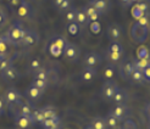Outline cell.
<instances>
[{
    "label": "cell",
    "mask_w": 150,
    "mask_h": 129,
    "mask_svg": "<svg viewBox=\"0 0 150 129\" xmlns=\"http://www.w3.org/2000/svg\"><path fill=\"white\" fill-rule=\"evenodd\" d=\"M25 33V28L22 26V23L20 21H16L9 27L6 32V39L9 40L10 44H21L22 42V37H23Z\"/></svg>",
    "instance_id": "obj_1"
},
{
    "label": "cell",
    "mask_w": 150,
    "mask_h": 129,
    "mask_svg": "<svg viewBox=\"0 0 150 129\" xmlns=\"http://www.w3.org/2000/svg\"><path fill=\"white\" fill-rule=\"evenodd\" d=\"M149 32H150V28L140 26L138 22H136L134 25H132V28H131V38L133 39L134 43L144 44L148 40Z\"/></svg>",
    "instance_id": "obj_2"
},
{
    "label": "cell",
    "mask_w": 150,
    "mask_h": 129,
    "mask_svg": "<svg viewBox=\"0 0 150 129\" xmlns=\"http://www.w3.org/2000/svg\"><path fill=\"white\" fill-rule=\"evenodd\" d=\"M67 44V39L62 35H56L51 39L50 44H49V52L51 56L54 57H59L62 55L64 49Z\"/></svg>",
    "instance_id": "obj_3"
},
{
    "label": "cell",
    "mask_w": 150,
    "mask_h": 129,
    "mask_svg": "<svg viewBox=\"0 0 150 129\" xmlns=\"http://www.w3.org/2000/svg\"><path fill=\"white\" fill-rule=\"evenodd\" d=\"M62 56H64V59L66 60V61L76 62L81 57V49H79V47L77 44L67 42L66 47L64 49V52H62Z\"/></svg>",
    "instance_id": "obj_4"
},
{
    "label": "cell",
    "mask_w": 150,
    "mask_h": 129,
    "mask_svg": "<svg viewBox=\"0 0 150 129\" xmlns=\"http://www.w3.org/2000/svg\"><path fill=\"white\" fill-rule=\"evenodd\" d=\"M118 85L117 83L114 80V79H108L106 82L103 84V88H101V96L104 100L106 101H111L112 97H114L116 90H117Z\"/></svg>",
    "instance_id": "obj_5"
},
{
    "label": "cell",
    "mask_w": 150,
    "mask_h": 129,
    "mask_svg": "<svg viewBox=\"0 0 150 129\" xmlns=\"http://www.w3.org/2000/svg\"><path fill=\"white\" fill-rule=\"evenodd\" d=\"M4 100L6 102V105H18L20 102H22V94L21 92H18V90L16 88H9L6 89V92L4 94Z\"/></svg>",
    "instance_id": "obj_6"
},
{
    "label": "cell",
    "mask_w": 150,
    "mask_h": 129,
    "mask_svg": "<svg viewBox=\"0 0 150 129\" xmlns=\"http://www.w3.org/2000/svg\"><path fill=\"white\" fill-rule=\"evenodd\" d=\"M83 63H84V67L98 68L101 63V56L96 51H89L83 57Z\"/></svg>",
    "instance_id": "obj_7"
},
{
    "label": "cell",
    "mask_w": 150,
    "mask_h": 129,
    "mask_svg": "<svg viewBox=\"0 0 150 129\" xmlns=\"http://www.w3.org/2000/svg\"><path fill=\"white\" fill-rule=\"evenodd\" d=\"M106 33L110 42H120L122 38V28L117 23H110Z\"/></svg>",
    "instance_id": "obj_8"
},
{
    "label": "cell",
    "mask_w": 150,
    "mask_h": 129,
    "mask_svg": "<svg viewBox=\"0 0 150 129\" xmlns=\"http://www.w3.org/2000/svg\"><path fill=\"white\" fill-rule=\"evenodd\" d=\"M33 13L32 4L28 0H21L20 5L17 6V15L21 18H29Z\"/></svg>",
    "instance_id": "obj_9"
},
{
    "label": "cell",
    "mask_w": 150,
    "mask_h": 129,
    "mask_svg": "<svg viewBox=\"0 0 150 129\" xmlns=\"http://www.w3.org/2000/svg\"><path fill=\"white\" fill-rule=\"evenodd\" d=\"M39 42V37L35 32L31 31V29H25L23 37H22L21 44L26 45V47H35Z\"/></svg>",
    "instance_id": "obj_10"
},
{
    "label": "cell",
    "mask_w": 150,
    "mask_h": 129,
    "mask_svg": "<svg viewBox=\"0 0 150 129\" xmlns=\"http://www.w3.org/2000/svg\"><path fill=\"white\" fill-rule=\"evenodd\" d=\"M136 70L134 67V62L131 61V60H127V61H123L120 66V73H121V77L126 80H129L131 74L133 73V71Z\"/></svg>",
    "instance_id": "obj_11"
},
{
    "label": "cell",
    "mask_w": 150,
    "mask_h": 129,
    "mask_svg": "<svg viewBox=\"0 0 150 129\" xmlns=\"http://www.w3.org/2000/svg\"><path fill=\"white\" fill-rule=\"evenodd\" d=\"M111 112L114 113V115H115L120 121L126 119L127 117H128V115H129V110H128V107H127L126 104H116V105L114 106V109H112Z\"/></svg>",
    "instance_id": "obj_12"
},
{
    "label": "cell",
    "mask_w": 150,
    "mask_h": 129,
    "mask_svg": "<svg viewBox=\"0 0 150 129\" xmlns=\"http://www.w3.org/2000/svg\"><path fill=\"white\" fill-rule=\"evenodd\" d=\"M15 122H16V125H17L18 129H31L32 125H33V121H32L31 117L20 115V113H17V115H16Z\"/></svg>",
    "instance_id": "obj_13"
},
{
    "label": "cell",
    "mask_w": 150,
    "mask_h": 129,
    "mask_svg": "<svg viewBox=\"0 0 150 129\" xmlns=\"http://www.w3.org/2000/svg\"><path fill=\"white\" fill-rule=\"evenodd\" d=\"M89 4H91L92 6H94L95 9L100 12V15L106 13L110 10V7H111L110 0H91V3Z\"/></svg>",
    "instance_id": "obj_14"
},
{
    "label": "cell",
    "mask_w": 150,
    "mask_h": 129,
    "mask_svg": "<svg viewBox=\"0 0 150 129\" xmlns=\"http://www.w3.org/2000/svg\"><path fill=\"white\" fill-rule=\"evenodd\" d=\"M43 93L42 90H39L38 88H35L33 85H29L27 89H26V92H25V96L28 97L31 101H38L42 99L43 96Z\"/></svg>",
    "instance_id": "obj_15"
},
{
    "label": "cell",
    "mask_w": 150,
    "mask_h": 129,
    "mask_svg": "<svg viewBox=\"0 0 150 129\" xmlns=\"http://www.w3.org/2000/svg\"><path fill=\"white\" fill-rule=\"evenodd\" d=\"M1 75L7 82H15L20 78V72L15 66H11V67L7 68V70H5L4 72H1Z\"/></svg>",
    "instance_id": "obj_16"
},
{
    "label": "cell",
    "mask_w": 150,
    "mask_h": 129,
    "mask_svg": "<svg viewBox=\"0 0 150 129\" xmlns=\"http://www.w3.org/2000/svg\"><path fill=\"white\" fill-rule=\"evenodd\" d=\"M83 10H84V12H86V15H87V17H88V20H89V22H93V21H99V18H100V12L95 9L94 6H92L91 4H87L86 6H83Z\"/></svg>",
    "instance_id": "obj_17"
},
{
    "label": "cell",
    "mask_w": 150,
    "mask_h": 129,
    "mask_svg": "<svg viewBox=\"0 0 150 129\" xmlns=\"http://www.w3.org/2000/svg\"><path fill=\"white\" fill-rule=\"evenodd\" d=\"M76 22L78 23L79 28H82V29H84L86 27L89 26V23H91L84 10H83V7H82V9H76Z\"/></svg>",
    "instance_id": "obj_18"
},
{
    "label": "cell",
    "mask_w": 150,
    "mask_h": 129,
    "mask_svg": "<svg viewBox=\"0 0 150 129\" xmlns=\"http://www.w3.org/2000/svg\"><path fill=\"white\" fill-rule=\"evenodd\" d=\"M96 77V68H91V67H84L81 72V80L86 83L94 80Z\"/></svg>",
    "instance_id": "obj_19"
},
{
    "label": "cell",
    "mask_w": 150,
    "mask_h": 129,
    "mask_svg": "<svg viewBox=\"0 0 150 129\" xmlns=\"http://www.w3.org/2000/svg\"><path fill=\"white\" fill-rule=\"evenodd\" d=\"M105 118V122H106V125H108V129H120V121L114 113H112L111 111L106 115V117H104Z\"/></svg>",
    "instance_id": "obj_20"
},
{
    "label": "cell",
    "mask_w": 150,
    "mask_h": 129,
    "mask_svg": "<svg viewBox=\"0 0 150 129\" xmlns=\"http://www.w3.org/2000/svg\"><path fill=\"white\" fill-rule=\"evenodd\" d=\"M127 100H128V94H127V92L122 88H117L114 97H112V101L115 102V105L116 104H126Z\"/></svg>",
    "instance_id": "obj_21"
},
{
    "label": "cell",
    "mask_w": 150,
    "mask_h": 129,
    "mask_svg": "<svg viewBox=\"0 0 150 129\" xmlns=\"http://www.w3.org/2000/svg\"><path fill=\"white\" fill-rule=\"evenodd\" d=\"M42 125L44 129H57L60 125V118L59 116H55L52 118H45Z\"/></svg>",
    "instance_id": "obj_22"
},
{
    "label": "cell",
    "mask_w": 150,
    "mask_h": 129,
    "mask_svg": "<svg viewBox=\"0 0 150 129\" xmlns=\"http://www.w3.org/2000/svg\"><path fill=\"white\" fill-rule=\"evenodd\" d=\"M129 80H132L133 83H137V84H144V83H146V82H148V80H146V78L144 77L143 72L139 71V70H137V68H136V70L133 71V73L131 74Z\"/></svg>",
    "instance_id": "obj_23"
},
{
    "label": "cell",
    "mask_w": 150,
    "mask_h": 129,
    "mask_svg": "<svg viewBox=\"0 0 150 129\" xmlns=\"http://www.w3.org/2000/svg\"><path fill=\"white\" fill-rule=\"evenodd\" d=\"M89 127L92 129H108V125H106L104 117H94L92 119L91 124H89Z\"/></svg>",
    "instance_id": "obj_24"
},
{
    "label": "cell",
    "mask_w": 150,
    "mask_h": 129,
    "mask_svg": "<svg viewBox=\"0 0 150 129\" xmlns=\"http://www.w3.org/2000/svg\"><path fill=\"white\" fill-rule=\"evenodd\" d=\"M106 60H108V62L109 63H112V65H115V63H118V62H121V60L123 57V54H121V52H112V51H106Z\"/></svg>",
    "instance_id": "obj_25"
},
{
    "label": "cell",
    "mask_w": 150,
    "mask_h": 129,
    "mask_svg": "<svg viewBox=\"0 0 150 129\" xmlns=\"http://www.w3.org/2000/svg\"><path fill=\"white\" fill-rule=\"evenodd\" d=\"M9 40L6 39V37L3 38L0 37V61H1L3 59L7 57L9 55H7V50H9Z\"/></svg>",
    "instance_id": "obj_26"
},
{
    "label": "cell",
    "mask_w": 150,
    "mask_h": 129,
    "mask_svg": "<svg viewBox=\"0 0 150 129\" xmlns=\"http://www.w3.org/2000/svg\"><path fill=\"white\" fill-rule=\"evenodd\" d=\"M31 118L33 121V123H38V124H43L44 122V116H43V112L40 109H37V107H33L32 109V113H31Z\"/></svg>",
    "instance_id": "obj_27"
},
{
    "label": "cell",
    "mask_w": 150,
    "mask_h": 129,
    "mask_svg": "<svg viewBox=\"0 0 150 129\" xmlns=\"http://www.w3.org/2000/svg\"><path fill=\"white\" fill-rule=\"evenodd\" d=\"M17 113L20 115H23V116H27V117H31V113H32V106L27 104V102H20L17 105Z\"/></svg>",
    "instance_id": "obj_28"
},
{
    "label": "cell",
    "mask_w": 150,
    "mask_h": 129,
    "mask_svg": "<svg viewBox=\"0 0 150 129\" xmlns=\"http://www.w3.org/2000/svg\"><path fill=\"white\" fill-rule=\"evenodd\" d=\"M66 31H67V33H69L70 35L76 37V35H78V33H79V31H81V28H79V26H78L77 22L74 21V22H69V23H67V26H66Z\"/></svg>",
    "instance_id": "obj_29"
},
{
    "label": "cell",
    "mask_w": 150,
    "mask_h": 129,
    "mask_svg": "<svg viewBox=\"0 0 150 129\" xmlns=\"http://www.w3.org/2000/svg\"><path fill=\"white\" fill-rule=\"evenodd\" d=\"M134 67L137 68V70L139 71H144L146 67L150 66V57L148 59H137V60H134Z\"/></svg>",
    "instance_id": "obj_30"
},
{
    "label": "cell",
    "mask_w": 150,
    "mask_h": 129,
    "mask_svg": "<svg viewBox=\"0 0 150 129\" xmlns=\"http://www.w3.org/2000/svg\"><path fill=\"white\" fill-rule=\"evenodd\" d=\"M33 78L34 79H42V80L49 82V72L44 67H42V68H39L38 71L33 72Z\"/></svg>",
    "instance_id": "obj_31"
},
{
    "label": "cell",
    "mask_w": 150,
    "mask_h": 129,
    "mask_svg": "<svg viewBox=\"0 0 150 129\" xmlns=\"http://www.w3.org/2000/svg\"><path fill=\"white\" fill-rule=\"evenodd\" d=\"M40 110L43 112L44 118H52V117L57 116V111L55 107H52V106H44V107Z\"/></svg>",
    "instance_id": "obj_32"
},
{
    "label": "cell",
    "mask_w": 150,
    "mask_h": 129,
    "mask_svg": "<svg viewBox=\"0 0 150 129\" xmlns=\"http://www.w3.org/2000/svg\"><path fill=\"white\" fill-rule=\"evenodd\" d=\"M103 75L105 79H112L115 77V65L112 63H109L106 67L104 68V72H103Z\"/></svg>",
    "instance_id": "obj_33"
},
{
    "label": "cell",
    "mask_w": 150,
    "mask_h": 129,
    "mask_svg": "<svg viewBox=\"0 0 150 129\" xmlns=\"http://www.w3.org/2000/svg\"><path fill=\"white\" fill-rule=\"evenodd\" d=\"M108 51H112V52H121V54H123V52H125L122 44L120 43V42H110L109 47H108Z\"/></svg>",
    "instance_id": "obj_34"
},
{
    "label": "cell",
    "mask_w": 150,
    "mask_h": 129,
    "mask_svg": "<svg viewBox=\"0 0 150 129\" xmlns=\"http://www.w3.org/2000/svg\"><path fill=\"white\" fill-rule=\"evenodd\" d=\"M121 129H138V125L136 123V121L127 117L126 119L122 121V125H121Z\"/></svg>",
    "instance_id": "obj_35"
},
{
    "label": "cell",
    "mask_w": 150,
    "mask_h": 129,
    "mask_svg": "<svg viewBox=\"0 0 150 129\" xmlns=\"http://www.w3.org/2000/svg\"><path fill=\"white\" fill-rule=\"evenodd\" d=\"M13 66V59L11 56H7L5 59H3L0 61V72H4L5 70H7L9 67Z\"/></svg>",
    "instance_id": "obj_36"
},
{
    "label": "cell",
    "mask_w": 150,
    "mask_h": 129,
    "mask_svg": "<svg viewBox=\"0 0 150 129\" xmlns=\"http://www.w3.org/2000/svg\"><path fill=\"white\" fill-rule=\"evenodd\" d=\"M31 85L38 88L39 90H42V92H45V89H47L48 85H49V82L42 80V79H33L32 83H31Z\"/></svg>",
    "instance_id": "obj_37"
},
{
    "label": "cell",
    "mask_w": 150,
    "mask_h": 129,
    "mask_svg": "<svg viewBox=\"0 0 150 129\" xmlns=\"http://www.w3.org/2000/svg\"><path fill=\"white\" fill-rule=\"evenodd\" d=\"M150 57V51L144 45H139L137 49V59H148Z\"/></svg>",
    "instance_id": "obj_38"
},
{
    "label": "cell",
    "mask_w": 150,
    "mask_h": 129,
    "mask_svg": "<svg viewBox=\"0 0 150 129\" xmlns=\"http://www.w3.org/2000/svg\"><path fill=\"white\" fill-rule=\"evenodd\" d=\"M65 20L66 22L69 23V22H74L76 21V7H71L67 11H65Z\"/></svg>",
    "instance_id": "obj_39"
},
{
    "label": "cell",
    "mask_w": 150,
    "mask_h": 129,
    "mask_svg": "<svg viewBox=\"0 0 150 129\" xmlns=\"http://www.w3.org/2000/svg\"><path fill=\"white\" fill-rule=\"evenodd\" d=\"M89 28H91V32L96 35L101 32V23L99 21H93L89 23Z\"/></svg>",
    "instance_id": "obj_40"
},
{
    "label": "cell",
    "mask_w": 150,
    "mask_h": 129,
    "mask_svg": "<svg viewBox=\"0 0 150 129\" xmlns=\"http://www.w3.org/2000/svg\"><path fill=\"white\" fill-rule=\"evenodd\" d=\"M42 67H43V63H42V61L39 59H32L31 61H29V68H31L33 72L38 71L39 68H42Z\"/></svg>",
    "instance_id": "obj_41"
},
{
    "label": "cell",
    "mask_w": 150,
    "mask_h": 129,
    "mask_svg": "<svg viewBox=\"0 0 150 129\" xmlns=\"http://www.w3.org/2000/svg\"><path fill=\"white\" fill-rule=\"evenodd\" d=\"M137 22L140 25V26H144V27H148V28H150V21H149V12L148 13H145L144 16H142L140 18H138L137 20Z\"/></svg>",
    "instance_id": "obj_42"
},
{
    "label": "cell",
    "mask_w": 150,
    "mask_h": 129,
    "mask_svg": "<svg viewBox=\"0 0 150 129\" xmlns=\"http://www.w3.org/2000/svg\"><path fill=\"white\" fill-rule=\"evenodd\" d=\"M148 13V12H146ZM144 12L142 11V10H139V7L137 6V5H134V6H132V16L136 18V20H138V18H140L142 16H144Z\"/></svg>",
    "instance_id": "obj_43"
},
{
    "label": "cell",
    "mask_w": 150,
    "mask_h": 129,
    "mask_svg": "<svg viewBox=\"0 0 150 129\" xmlns=\"http://www.w3.org/2000/svg\"><path fill=\"white\" fill-rule=\"evenodd\" d=\"M136 5L139 7V10H142L144 13L149 12V4H148L146 1H139V3H137Z\"/></svg>",
    "instance_id": "obj_44"
},
{
    "label": "cell",
    "mask_w": 150,
    "mask_h": 129,
    "mask_svg": "<svg viewBox=\"0 0 150 129\" xmlns=\"http://www.w3.org/2000/svg\"><path fill=\"white\" fill-rule=\"evenodd\" d=\"M6 23V15L4 12V10H0V27H3Z\"/></svg>",
    "instance_id": "obj_45"
},
{
    "label": "cell",
    "mask_w": 150,
    "mask_h": 129,
    "mask_svg": "<svg viewBox=\"0 0 150 129\" xmlns=\"http://www.w3.org/2000/svg\"><path fill=\"white\" fill-rule=\"evenodd\" d=\"M5 100H4V97H0V115H3V113L5 112Z\"/></svg>",
    "instance_id": "obj_46"
},
{
    "label": "cell",
    "mask_w": 150,
    "mask_h": 129,
    "mask_svg": "<svg viewBox=\"0 0 150 129\" xmlns=\"http://www.w3.org/2000/svg\"><path fill=\"white\" fill-rule=\"evenodd\" d=\"M64 1H65V0H52V5H54V7H55L56 10H59L60 6L62 5Z\"/></svg>",
    "instance_id": "obj_47"
},
{
    "label": "cell",
    "mask_w": 150,
    "mask_h": 129,
    "mask_svg": "<svg viewBox=\"0 0 150 129\" xmlns=\"http://www.w3.org/2000/svg\"><path fill=\"white\" fill-rule=\"evenodd\" d=\"M142 72H143V74H144V77L146 78V80L150 82V66L146 67L145 70H144V71H142Z\"/></svg>",
    "instance_id": "obj_48"
},
{
    "label": "cell",
    "mask_w": 150,
    "mask_h": 129,
    "mask_svg": "<svg viewBox=\"0 0 150 129\" xmlns=\"http://www.w3.org/2000/svg\"><path fill=\"white\" fill-rule=\"evenodd\" d=\"M120 3H121L125 7H128V6L132 5V1H131V0H120Z\"/></svg>",
    "instance_id": "obj_49"
},
{
    "label": "cell",
    "mask_w": 150,
    "mask_h": 129,
    "mask_svg": "<svg viewBox=\"0 0 150 129\" xmlns=\"http://www.w3.org/2000/svg\"><path fill=\"white\" fill-rule=\"evenodd\" d=\"M144 110H145V113L150 117V102L146 104V106H145V109H144Z\"/></svg>",
    "instance_id": "obj_50"
},
{
    "label": "cell",
    "mask_w": 150,
    "mask_h": 129,
    "mask_svg": "<svg viewBox=\"0 0 150 129\" xmlns=\"http://www.w3.org/2000/svg\"><path fill=\"white\" fill-rule=\"evenodd\" d=\"M131 1H132V4H133V3L137 4V3H139V1H143V0H131Z\"/></svg>",
    "instance_id": "obj_51"
},
{
    "label": "cell",
    "mask_w": 150,
    "mask_h": 129,
    "mask_svg": "<svg viewBox=\"0 0 150 129\" xmlns=\"http://www.w3.org/2000/svg\"><path fill=\"white\" fill-rule=\"evenodd\" d=\"M35 1H44V0H35Z\"/></svg>",
    "instance_id": "obj_52"
},
{
    "label": "cell",
    "mask_w": 150,
    "mask_h": 129,
    "mask_svg": "<svg viewBox=\"0 0 150 129\" xmlns=\"http://www.w3.org/2000/svg\"><path fill=\"white\" fill-rule=\"evenodd\" d=\"M6 1H9V3H11V1H12V0H6Z\"/></svg>",
    "instance_id": "obj_53"
},
{
    "label": "cell",
    "mask_w": 150,
    "mask_h": 129,
    "mask_svg": "<svg viewBox=\"0 0 150 129\" xmlns=\"http://www.w3.org/2000/svg\"><path fill=\"white\" fill-rule=\"evenodd\" d=\"M86 129H92V128H91V127H88V128H86Z\"/></svg>",
    "instance_id": "obj_54"
},
{
    "label": "cell",
    "mask_w": 150,
    "mask_h": 129,
    "mask_svg": "<svg viewBox=\"0 0 150 129\" xmlns=\"http://www.w3.org/2000/svg\"><path fill=\"white\" fill-rule=\"evenodd\" d=\"M149 122H150V117H149Z\"/></svg>",
    "instance_id": "obj_55"
},
{
    "label": "cell",
    "mask_w": 150,
    "mask_h": 129,
    "mask_svg": "<svg viewBox=\"0 0 150 129\" xmlns=\"http://www.w3.org/2000/svg\"><path fill=\"white\" fill-rule=\"evenodd\" d=\"M149 129H150V125H149Z\"/></svg>",
    "instance_id": "obj_56"
},
{
    "label": "cell",
    "mask_w": 150,
    "mask_h": 129,
    "mask_svg": "<svg viewBox=\"0 0 150 129\" xmlns=\"http://www.w3.org/2000/svg\"><path fill=\"white\" fill-rule=\"evenodd\" d=\"M0 10H1V7H0Z\"/></svg>",
    "instance_id": "obj_57"
}]
</instances>
